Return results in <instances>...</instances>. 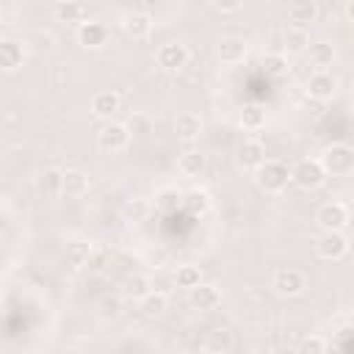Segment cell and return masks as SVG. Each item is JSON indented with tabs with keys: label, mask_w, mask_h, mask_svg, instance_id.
<instances>
[{
	"label": "cell",
	"mask_w": 354,
	"mask_h": 354,
	"mask_svg": "<svg viewBox=\"0 0 354 354\" xmlns=\"http://www.w3.org/2000/svg\"><path fill=\"white\" fill-rule=\"evenodd\" d=\"M86 191H88V174L80 171V169H66L64 171V194L72 196V199H77Z\"/></svg>",
	"instance_id": "23"
},
{
	"label": "cell",
	"mask_w": 354,
	"mask_h": 354,
	"mask_svg": "<svg viewBox=\"0 0 354 354\" xmlns=\"http://www.w3.org/2000/svg\"><path fill=\"white\" fill-rule=\"evenodd\" d=\"M55 19L66 22V25H83L86 22V8L77 0H61L55 6Z\"/></svg>",
	"instance_id": "20"
},
{
	"label": "cell",
	"mask_w": 354,
	"mask_h": 354,
	"mask_svg": "<svg viewBox=\"0 0 354 354\" xmlns=\"http://www.w3.org/2000/svg\"><path fill=\"white\" fill-rule=\"evenodd\" d=\"M22 61H25V47H22V41L19 39H3L0 41V66L6 69V72H14V69H19L22 66Z\"/></svg>",
	"instance_id": "15"
},
{
	"label": "cell",
	"mask_w": 354,
	"mask_h": 354,
	"mask_svg": "<svg viewBox=\"0 0 354 354\" xmlns=\"http://www.w3.org/2000/svg\"><path fill=\"white\" fill-rule=\"evenodd\" d=\"M351 238H354V235H351Z\"/></svg>",
	"instance_id": "38"
},
{
	"label": "cell",
	"mask_w": 354,
	"mask_h": 354,
	"mask_svg": "<svg viewBox=\"0 0 354 354\" xmlns=\"http://www.w3.org/2000/svg\"><path fill=\"white\" fill-rule=\"evenodd\" d=\"M105 260H108V257H105L102 252H91V257H88V263H86V268H88L91 274H100V271L105 268Z\"/></svg>",
	"instance_id": "35"
},
{
	"label": "cell",
	"mask_w": 354,
	"mask_h": 354,
	"mask_svg": "<svg viewBox=\"0 0 354 354\" xmlns=\"http://www.w3.org/2000/svg\"><path fill=\"white\" fill-rule=\"evenodd\" d=\"M351 249V241L343 235V230H324V235L315 241V252L321 260H343Z\"/></svg>",
	"instance_id": "5"
},
{
	"label": "cell",
	"mask_w": 354,
	"mask_h": 354,
	"mask_svg": "<svg viewBox=\"0 0 354 354\" xmlns=\"http://www.w3.org/2000/svg\"><path fill=\"white\" fill-rule=\"evenodd\" d=\"M122 30H124L127 39L144 41V39L152 33V17H149L147 11H133V14H127V17L122 19Z\"/></svg>",
	"instance_id": "11"
},
{
	"label": "cell",
	"mask_w": 354,
	"mask_h": 354,
	"mask_svg": "<svg viewBox=\"0 0 354 354\" xmlns=\"http://www.w3.org/2000/svg\"><path fill=\"white\" fill-rule=\"evenodd\" d=\"M235 160H238V166H241V169L254 171L257 166H263V163H266V149H263V144H260V141H243V144L238 147V152H235Z\"/></svg>",
	"instance_id": "16"
},
{
	"label": "cell",
	"mask_w": 354,
	"mask_h": 354,
	"mask_svg": "<svg viewBox=\"0 0 354 354\" xmlns=\"http://www.w3.org/2000/svg\"><path fill=\"white\" fill-rule=\"evenodd\" d=\"M124 124H127L130 136H149L152 133V116L149 113H141V111L130 113V119Z\"/></svg>",
	"instance_id": "32"
},
{
	"label": "cell",
	"mask_w": 354,
	"mask_h": 354,
	"mask_svg": "<svg viewBox=\"0 0 354 354\" xmlns=\"http://www.w3.org/2000/svg\"><path fill=\"white\" fill-rule=\"evenodd\" d=\"M238 124H241L243 130L254 133V130L266 127V111L257 108V105H246V108L241 111V116H238Z\"/></svg>",
	"instance_id": "27"
},
{
	"label": "cell",
	"mask_w": 354,
	"mask_h": 354,
	"mask_svg": "<svg viewBox=\"0 0 354 354\" xmlns=\"http://www.w3.org/2000/svg\"><path fill=\"white\" fill-rule=\"evenodd\" d=\"M91 252H94V246H91L88 241H83V238H75V241H69V246H66V257H69L75 266H86L88 257H91Z\"/></svg>",
	"instance_id": "29"
},
{
	"label": "cell",
	"mask_w": 354,
	"mask_h": 354,
	"mask_svg": "<svg viewBox=\"0 0 354 354\" xmlns=\"http://www.w3.org/2000/svg\"><path fill=\"white\" fill-rule=\"evenodd\" d=\"M102 310H105V315H119V299H105Z\"/></svg>",
	"instance_id": "36"
},
{
	"label": "cell",
	"mask_w": 354,
	"mask_h": 354,
	"mask_svg": "<svg viewBox=\"0 0 354 354\" xmlns=\"http://www.w3.org/2000/svg\"><path fill=\"white\" fill-rule=\"evenodd\" d=\"M149 290H152V282H149L147 277H141V274H133V277L124 282V293H127L130 299H136V301H141Z\"/></svg>",
	"instance_id": "31"
},
{
	"label": "cell",
	"mask_w": 354,
	"mask_h": 354,
	"mask_svg": "<svg viewBox=\"0 0 354 354\" xmlns=\"http://www.w3.org/2000/svg\"><path fill=\"white\" fill-rule=\"evenodd\" d=\"M221 304V290L216 285H207V282H199L196 288H191V307L207 313V310H216Z\"/></svg>",
	"instance_id": "14"
},
{
	"label": "cell",
	"mask_w": 354,
	"mask_h": 354,
	"mask_svg": "<svg viewBox=\"0 0 354 354\" xmlns=\"http://www.w3.org/2000/svg\"><path fill=\"white\" fill-rule=\"evenodd\" d=\"M36 185H39V191L44 196H58V194H64V171L61 169H44L39 174Z\"/></svg>",
	"instance_id": "24"
},
{
	"label": "cell",
	"mask_w": 354,
	"mask_h": 354,
	"mask_svg": "<svg viewBox=\"0 0 354 354\" xmlns=\"http://www.w3.org/2000/svg\"><path fill=\"white\" fill-rule=\"evenodd\" d=\"M210 6H213L218 14H235V11H241L243 0H210Z\"/></svg>",
	"instance_id": "34"
},
{
	"label": "cell",
	"mask_w": 354,
	"mask_h": 354,
	"mask_svg": "<svg viewBox=\"0 0 354 354\" xmlns=\"http://www.w3.org/2000/svg\"><path fill=\"white\" fill-rule=\"evenodd\" d=\"M158 66L163 69V72H180L185 64H188V47L185 44H180V41H169V44H163L160 50H158Z\"/></svg>",
	"instance_id": "7"
},
{
	"label": "cell",
	"mask_w": 354,
	"mask_h": 354,
	"mask_svg": "<svg viewBox=\"0 0 354 354\" xmlns=\"http://www.w3.org/2000/svg\"><path fill=\"white\" fill-rule=\"evenodd\" d=\"M177 169H180L185 177H199V174H205V169H207V158H205L199 149H188V152L180 155Z\"/></svg>",
	"instance_id": "21"
},
{
	"label": "cell",
	"mask_w": 354,
	"mask_h": 354,
	"mask_svg": "<svg viewBox=\"0 0 354 354\" xmlns=\"http://www.w3.org/2000/svg\"><path fill=\"white\" fill-rule=\"evenodd\" d=\"M299 351H304V354H321V351H326V340L318 337V335H310V337H304L299 343Z\"/></svg>",
	"instance_id": "33"
},
{
	"label": "cell",
	"mask_w": 354,
	"mask_h": 354,
	"mask_svg": "<svg viewBox=\"0 0 354 354\" xmlns=\"http://www.w3.org/2000/svg\"><path fill=\"white\" fill-rule=\"evenodd\" d=\"M271 288L279 296H299L307 288V277L299 268H277L274 279H271Z\"/></svg>",
	"instance_id": "6"
},
{
	"label": "cell",
	"mask_w": 354,
	"mask_h": 354,
	"mask_svg": "<svg viewBox=\"0 0 354 354\" xmlns=\"http://www.w3.org/2000/svg\"><path fill=\"white\" fill-rule=\"evenodd\" d=\"M138 304H141V313H144L147 318H160V315L169 310V299H166L163 290H149Z\"/></svg>",
	"instance_id": "25"
},
{
	"label": "cell",
	"mask_w": 354,
	"mask_h": 354,
	"mask_svg": "<svg viewBox=\"0 0 354 354\" xmlns=\"http://www.w3.org/2000/svg\"><path fill=\"white\" fill-rule=\"evenodd\" d=\"M263 69H266L268 77L279 80V77H285V75L290 72V64H288V58H285L282 53H268V55L263 58Z\"/></svg>",
	"instance_id": "28"
},
{
	"label": "cell",
	"mask_w": 354,
	"mask_h": 354,
	"mask_svg": "<svg viewBox=\"0 0 354 354\" xmlns=\"http://www.w3.org/2000/svg\"><path fill=\"white\" fill-rule=\"evenodd\" d=\"M127 144H130V130H127V124H122V122L108 119V122L100 127V133H97V147H100L102 152H108V155L124 152Z\"/></svg>",
	"instance_id": "4"
},
{
	"label": "cell",
	"mask_w": 354,
	"mask_h": 354,
	"mask_svg": "<svg viewBox=\"0 0 354 354\" xmlns=\"http://www.w3.org/2000/svg\"><path fill=\"white\" fill-rule=\"evenodd\" d=\"M335 91H337V80H335V75H332L329 69H315V75H310V80H307V94H310L313 100L326 102V100L335 97Z\"/></svg>",
	"instance_id": "8"
},
{
	"label": "cell",
	"mask_w": 354,
	"mask_h": 354,
	"mask_svg": "<svg viewBox=\"0 0 354 354\" xmlns=\"http://www.w3.org/2000/svg\"><path fill=\"white\" fill-rule=\"evenodd\" d=\"M315 221H318L321 230H343L348 224V210L340 202H326V205L318 207Z\"/></svg>",
	"instance_id": "9"
},
{
	"label": "cell",
	"mask_w": 354,
	"mask_h": 354,
	"mask_svg": "<svg viewBox=\"0 0 354 354\" xmlns=\"http://www.w3.org/2000/svg\"><path fill=\"white\" fill-rule=\"evenodd\" d=\"M288 17H290L293 25L307 28V25H313V22L318 19V3H315V0H290Z\"/></svg>",
	"instance_id": "17"
},
{
	"label": "cell",
	"mask_w": 354,
	"mask_h": 354,
	"mask_svg": "<svg viewBox=\"0 0 354 354\" xmlns=\"http://www.w3.org/2000/svg\"><path fill=\"white\" fill-rule=\"evenodd\" d=\"M282 41H285V50H288L290 55L307 53V47H310V36H307V28H301V25H290V28L285 30Z\"/></svg>",
	"instance_id": "22"
},
{
	"label": "cell",
	"mask_w": 354,
	"mask_h": 354,
	"mask_svg": "<svg viewBox=\"0 0 354 354\" xmlns=\"http://www.w3.org/2000/svg\"><path fill=\"white\" fill-rule=\"evenodd\" d=\"M246 53H249V44H246V39H241V36H224V39L216 44V58H218L221 64H241V61L246 58Z\"/></svg>",
	"instance_id": "10"
},
{
	"label": "cell",
	"mask_w": 354,
	"mask_h": 354,
	"mask_svg": "<svg viewBox=\"0 0 354 354\" xmlns=\"http://www.w3.org/2000/svg\"><path fill=\"white\" fill-rule=\"evenodd\" d=\"M346 19H348V22H354V0H348V3H346Z\"/></svg>",
	"instance_id": "37"
},
{
	"label": "cell",
	"mask_w": 354,
	"mask_h": 354,
	"mask_svg": "<svg viewBox=\"0 0 354 354\" xmlns=\"http://www.w3.org/2000/svg\"><path fill=\"white\" fill-rule=\"evenodd\" d=\"M335 58H337L335 44H329V41H310V47H307V61H310L315 69H329V66L335 64Z\"/></svg>",
	"instance_id": "18"
},
{
	"label": "cell",
	"mask_w": 354,
	"mask_h": 354,
	"mask_svg": "<svg viewBox=\"0 0 354 354\" xmlns=\"http://www.w3.org/2000/svg\"><path fill=\"white\" fill-rule=\"evenodd\" d=\"M199 282H202V268H199V266H180L177 274H174V285H177V288L191 290V288H196Z\"/></svg>",
	"instance_id": "30"
},
{
	"label": "cell",
	"mask_w": 354,
	"mask_h": 354,
	"mask_svg": "<svg viewBox=\"0 0 354 354\" xmlns=\"http://www.w3.org/2000/svg\"><path fill=\"white\" fill-rule=\"evenodd\" d=\"M174 133H177V138H183V141H196L199 133H202V119H199L194 111H183V113L174 119Z\"/></svg>",
	"instance_id": "19"
},
{
	"label": "cell",
	"mask_w": 354,
	"mask_h": 354,
	"mask_svg": "<svg viewBox=\"0 0 354 354\" xmlns=\"http://www.w3.org/2000/svg\"><path fill=\"white\" fill-rule=\"evenodd\" d=\"M326 177H329V174H326V169L321 166L318 158H301V160L290 169V183H296L301 191H315V188H321Z\"/></svg>",
	"instance_id": "3"
},
{
	"label": "cell",
	"mask_w": 354,
	"mask_h": 354,
	"mask_svg": "<svg viewBox=\"0 0 354 354\" xmlns=\"http://www.w3.org/2000/svg\"><path fill=\"white\" fill-rule=\"evenodd\" d=\"M77 41L86 50H100L108 41V28L102 22H97V19H88L83 25H77Z\"/></svg>",
	"instance_id": "12"
},
{
	"label": "cell",
	"mask_w": 354,
	"mask_h": 354,
	"mask_svg": "<svg viewBox=\"0 0 354 354\" xmlns=\"http://www.w3.org/2000/svg\"><path fill=\"white\" fill-rule=\"evenodd\" d=\"M321 166L326 169L329 177H348L354 174V147L348 144H332L321 152Z\"/></svg>",
	"instance_id": "1"
},
{
	"label": "cell",
	"mask_w": 354,
	"mask_h": 354,
	"mask_svg": "<svg viewBox=\"0 0 354 354\" xmlns=\"http://www.w3.org/2000/svg\"><path fill=\"white\" fill-rule=\"evenodd\" d=\"M254 183L266 194H279L290 183V169L285 163H279V160H266L263 166L254 169Z\"/></svg>",
	"instance_id": "2"
},
{
	"label": "cell",
	"mask_w": 354,
	"mask_h": 354,
	"mask_svg": "<svg viewBox=\"0 0 354 354\" xmlns=\"http://www.w3.org/2000/svg\"><path fill=\"white\" fill-rule=\"evenodd\" d=\"M232 332H227V329H213V332H207V337H205V351H213V354H227V351H232Z\"/></svg>",
	"instance_id": "26"
},
{
	"label": "cell",
	"mask_w": 354,
	"mask_h": 354,
	"mask_svg": "<svg viewBox=\"0 0 354 354\" xmlns=\"http://www.w3.org/2000/svg\"><path fill=\"white\" fill-rule=\"evenodd\" d=\"M122 111V97L116 91H97L91 97V113L100 119H113Z\"/></svg>",
	"instance_id": "13"
}]
</instances>
